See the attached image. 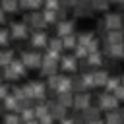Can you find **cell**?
Segmentation results:
<instances>
[{
  "mask_svg": "<svg viewBox=\"0 0 124 124\" xmlns=\"http://www.w3.org/2000/svg\"><path fill=\"white\" fill-rule=\"evenodd\" d=\"M21 87H23L25 97H29L33 103H35V101H45L46 95H48L46 83H45L43 79H29V81H25Z\"/></svg>",
  "mask_w": 124,
  "mask_h": 124,
  "instance_id": "obj_1",
  "label": "cell"
},
{
  "mask_svg": "<svg viewBox=\"0 0 124 124\" xmlns=\"http://www.w3.org/2000/svg\"><path fill=\"white\" fill-rule=\"evenodd\" d=\"M21 21L31 29V31H45L46 29V23H45V17L41 14V10H33V12H25Z\"/></svg>",
  "mask_w": 124,
  "mask_h": 124,
  "instance_id": "obj_2",
  "label": "cell"
},
{
  "mask_svg": "<svg viewBox=\"0 0 124 124\" xmlns=\"http://www.w3.org/2000/svg\"><path fill=\"white\" fill-rule=\"evenodd\" d=\"M19 60L25 64L27 70H39V66L43 62V52L35 50V48H25V50H21Z\"/></svg>",
  "mask_w": 124,
  "mask_h": 124,
  "instance_id": "obj_3",
  "label": "cell"
},
{
  "mask_svg": "<svg viewBox=\"0 0 124 124\" xmlns=\"http://www.w3.org/2000/svg\"><path fill=\"white\" fill-rule=\"evenodd\" d=\"M93 6L91 0H76V4L72 6V16L74 19H85V17H93Z\"/></svg>",
  "mask_w": 124,
  "mask_h": 124,
  "instance_id": "obj_4",
  "label": "cell"
},
{
  "mask_svg": "<svg viewBox=\"0 0 124 124\" xmlns=\"http://www.w3.org/2000/svg\"><path fill=\"white\" fill-rule=\"evenodd\" d=\"M97 107L101 108V112H107V110H116V108L120 107V101H118L112 93L103 91V93H99V95H97Z\"/></svg>",
  "mask_w": 124,
  "mask_h": 124,
  "instance_id": "obj_5",
  "label": "cell"
},
{
  "mask_svg": "<svg viewBox=\"0 0 124 124\" xmlns=\"http://www.w3.org/2000/svg\"><path fill=\"white\" fill-rule=\"evenodd\" d=\"M8 31H10V37L14 39V41H25L27 37H29V33H31V29L23 23V21H10V25H8Z\"/></svg>",
  "mask_w": 124,
  "mask_h": 124,
  "instance_id": "obj_6",
  "label": "cell"
},
{
  "mask_svg": "<svg viewBox=\"0 0 124 124\" xmlns=\"http://www.w3.org/2000/svg\"><path fill=\"white\" fill-rule=\"evenodd\" d=\"M29 48H35V50H45L46 48V43H48V33L46 31H31L29 37Z\"/></svg>",
  "mask_w": 124,
  "mask_h": 124,
  "instance_id": "obj_7",
  "label": "cell"
},
{
  "mask_svg": "<svg viewBox=\"0 0 124 124\" xmlns=\"http://www.w3.org/2000/svg\"><path fill=\"white\" fill-rule=\"evenodd\" d=\"M89 105H93V97H91V93H87V91H79V93H74V99H72V107H70V108H74L76 112H81V110L87 108Z\"/></svg>",
  "mask_w": 124,
  "mask_h": 124,
  "instance_id": "obj_8",
  "label": "cell"
},
{
  "mask_svg": "<svg viewBox=\"0 0 124 124\" xmlns=\"http://www.w3.org/2000/svg\"><path fill=\"white\" fill-rule=\"evenodd\" d=\"M101 21H103V25H105L107 31H114V29L124 27V21H122V17H120L118 12H105Z\"/></svg>",
  "mask_w": 124,
  "mask_h": 124,
  "instance_id": "obj_9",
  "label": "cell"
},
{
  "mask_svg": "<svg viewBox=\"0 0 124 124\" xmlns=\"http://www.w3.org/2000/svg\"><path fill=\"white\" fill-rule=\"evenodd\" d=\"M54 31H56V37H66V35H72L76 33V21L66 17V19H58L54 23Z\"/></svg>",
  "mask_w": 124,
  "mask_h": 124,
  "instance_id": "obj_10",
  "label": "cell"
},
{
  "mask_svg": "<svg viewBox=\"0 0 124 124\" xmlns=\"http://www.w3.org/2000/svg\"><path fill=\"white\" fill-rule=\"evenodd\" d=\"M58 70L64 74H74L78 72V58L74 54H62L58 60Z\"/></svg>",
  "mask_w": 124,
  "mask_h": 124,
  "instance_id": "obj_11",
  "label": "cell"
},
{
  "mask_svg": "<svg viewBox=\"0 0 124 124\" xmlns=\"http://www.w3.org/2000/svg\"><path fill=\"white\" fill-rule=\"evenodd\" d=\"M103 45H122L124 43V27L114 29V31H107L103 35Z\"/></svg>",
  "mask_w": 124,
  "mask_h": 124,
  "instance_id": "obj_12",
  "label": "cell"
},
{
  "mask_svg": "<svg viewBox=\"0 0 124 124\" xmlns=\"http://www.w3.org/2000/svg\"><path fill=\"white\" fill-rule=\"evenodd\" d=\"M101 52H103V56H108L110 60H120L122 54H124V43L122 45H103Z\"/></svg>",
  "mask_w": 124,
  "mask_h": 124,
  "instance_id": "obj_13",
  "label": "cell"
},
{
  "mask_svg": "<svg viewBox=\"0 0 124 124\" xmlns=\"http://www.w3.org/2000/svg\"><path fill=\"white\" fill-rule=\"evenodd\" d=\"M58 72H60V70H58V62L48 60V58H43V62H41V66H39L41 78H48V76H54V74H58Z\"/></svg>",
  "mask_w": 124,
  "mask_h": 124,
  "instance_id": "obj_14",
  "label": "cell"
},
{
  "mask_svg": "<svg viewBox=\"0 0 124 124\" xmlns=\"http://www.w3.org/2000/svg\"><path fill=\"white\" fill-rule=\"evenodd\" d=\"M83 60L87 62V66H89L91 70H95V68H103V64H105V56H103V52H101V50L89 52Z\"/></svg>",
  "mask_w": 124,
  "mask_h": 124,
  "instance_id": "obj_15",
  "label": "cell"
},
{
  "mask_svg": "<svg viewBox=\"0 0 124 124\" xmlns=\"http://www.w3.org/2000/svg\"><path fill=\"white\" fill-rule=\"evenodd\" d=\"M79 114L83 116V120H85V122H91V120L103 118V112H101V108H99L97 105H89V107H87V108H83Z\"/></svg>",
  "mask_w": 124,
  "mask_h": 124,
  "instance_id": "obj_16",
  "label": "cell"
},
{
  "mask_svg": "<svg viewBox=\"0 0 124 124\" xmlns=\"http://www.w3.org/2000/svg\"><path fill=\"white\" fill-rule=\"evenodd\" d=\"M91 76H93L95 87H103L105 81H107V78H108L110 74H108V70H105V68H95V70H91Z\"/></svg>",
  "mask_w": 124,
  "mask_h": 124,
  "instance_id": "obj_17",
  "label": "cell"
},
{
  "mask_svg": "<svg viewBox=\"0 0 124 124\" xmlns=\"http://www.w3.org/2000/svg\"><path fill=\"white\" fill-rule=\"evenodd\" d=\"M60 91H72V76L58 72V83H56L54 93H60Z\"/></svg>",
  "mask_w": 124,
  "mask_h": 124,
  "instance_id": "obj_18",
  "label": "cell"
},
{
  "mask_svg": "<svg viewBox=\"0 0 124 124\" xmlns=\"http://www.w3.org/2000/svg\"><path fill=\"white\" fill-rule=\"evenodd\" d=\"M0 105L4 107V110L6 112H19V107H17V99L12 95V93H8L2 101H0Z\"/></svg>",
  "mask_w": 124,
  "mask_h": 124,
  "instance_id": "obj_19",
  "label": "cell"
},
{
  "mask_svg": "<svg viewBox=\"0 0 124 124\" xmlns=\"http://www.w3.org/2000/svg\"><path fill=\"white\" fill-rule=\"evenodd\" d=\"M72 99H74V93L72 91H60V93H54V101L66 108L72 107Z\"/></svg>",
  "mask_w": 124,
  "mask_h": 124,
  "instance_id": "obj_20",
  "label": "cell"
},
{
  "mask_svg": "<svg viewBox=\"0 0 124 124\" xmlns=\"http://www.w3.org/2000/svg\"><path fill=\"white\" fill-rule=\"evenodd\" d=\"M14 58H16L14 48H10V46H2L0 48V68H6Z\"/></svg>",
  "mask_w": 124,
  "mask_h": 124,
  "instance_id": "obj_21",
  "label": "cell"
},
{
  "mask_svg": "<svg viewBox=\"0 0 124 124\" xmlns=\"http://www.w3.org/2000/svg\"><path fill=\"white\" fill-rule=\"evenodd\" d=\"M8 66H10V68H12L14 72H16V76H17L19 79H23V78L27 76V72H29V70L25 68V64H23V62H21L19 58H14V60H12V62H10Z\"/></svg>",
  "mask_w": 124,
  "mask_h": 124,
  "instance_id": "obj_22",
  "label": "cell"
},
{
  "mask_svg": "<svg viewBox=\"0 0 124 124\" xmlns=\"http://www.w3.org/2000/svg\"><path fill=\"white\" fill-rule=\"evenodd\" d=\"M76 37H78V45L85 46V45H89V43L97 37V33H95V31H91V29H83L81 33H76Z\"/></svg>",
  "mask_w": 124,
  "mask_h": 124,
  "instance_id": "obj_23",
  "label": "cell"
},
{
  "mask_svg": "<svg viewBox=\"0 0 124 124\" xmlns=\"http://www.w3.org/2000/svg\"><path fill=\"white\" fill-rule=\"evenodd\" d=\"M17 4H19V10H23V12H33V10H41L43 0H17Z\"/></svg>",
  "mask_w": 124,
  "mask_h": 124,
  "instance_id": "obj_24",
  "label": "cell"
},
{
  "mask_svg": "<svg viewBox=\"0 0 124 124\" xmlns=\"http://www.w3.org/2000/svg\"><path fill=\"white\" fill-rule=\"evenodd\" d=\"M0 8H2L8 16L19 12V4H17V0H0Z\"/></svg>",
  "mask_w": 124,
  "mask_h": 124,
  "instance_id": "obj_25",
  "label": "cell"
},
{
  "mask_svg": "<svg viewBox=\"0 0 124 124\" xmlns=\"http://www.w3.org/2000/svg\"><path fill=\"white\" fill-rule=\"evenodd\" d=\"M60 41H62V50H74V46L78 45V37H76V33L66 35V37H60Z\"/></svg>",
  "mask_w": 124,
  "mask_h": 124,
  "instance_id": "obj_26",
  "label": "cell"
},
{
  "mask_svg": "<svg viewBox=\"0 0 124 124\" xmlns=\"http://www.w3.org/2000/svg\"><path fill=\"white\" fill-rule=\"evenodd\" d=\"M103 122L105 124H124L120 114H118V110H107L105 116H103Z\"/></svg>",
  "mask_w": 124,
  "mask_h": 124,
  "instance_id": "obj_27",
  "label": "cell"
},
{
  "mask_svg": "<svg viewBox=\"0 0 124 124\" xmlns=\"http://www.w3.org/2000/svg\"><path fill=\"white\" fill-rule=\"evenodd\" d=\"M118 85H120V76H108L107 81H105V85H103V89H105L107 93H112Z\"/></svg>",
  "mask_w": 124,
  "mask_h": 124,
  "instance_id": "obj_28",
  "label": "cell"
},
{
  "mask_svg": "<svg viewBox=\"0 0 124 124\" xmlns=\"http://www.w3.org/2000/svg\"><path fill=\"white\" fill-rule=\"evenodd\" d=\"M79 91H87V87H85L81 76L78 74V76H72V93H79Z\"/></svg>",
  "mask_w": 124,
  "mask_h": 124,
  "instance_id": "obj_29",
  "label": "cell"
},
{
  "mask_svg": "<svg viewBox=\"0 0 124 124\" xmlns=\"http://www.w3.org/2000/svg\"><path fill=\"white\" fill-rule=\"evenodd\" d=\"M2 81H10V83H16V81H19V78L16 76V72H14L10 66H6V68H2Z\"/></svg>",
  "mask_w": 124,
  "mask_h": 124,
  "instance_id": "obj_30",
  "label": "cell"
},
{
  "mask_svg": "<svg viewBox=\"0 0 124 124\" xmlns=\"http://www.w3.org/2000/svg\"><path fill=\"white\" fill-rule=\"evenodd\" d=\"M91 6H93V12H108V6H110V0H91Z\"/></svg>",
  "mask_w": 124,
  "mask_h": 124,
  "instance_id": "obj_31",
  "label": "cell"
},
{
  "mask_svg": "<svg viewBox=\"0 0 124 124\" xmlns=\"http://www.w3.org/2000/svg\"><path fill=\"white\" fill-rule=\"evenodd\" d=\"M2 124H21L19 114H17V112H4V116H2Z\"/></svg>",
  "mask_w": 124,
  "mask_h": 124,
  "instance_id": "obj_32",
  "label": "cell"
},
{
  "mask_svg": "<svg viewBox=\"0 0 124 124\" xmlns=\"http://www.w3.org/2000/svg\"><path fill=\"white\" fill-rule=\"evenodd\" d=\"M10 41H12V37H10L8 27H6V25H0V48H2V46H8Z\"/></svg>",
  "mask_w": 124,
  "mask_h": 124,
  "instance_id": "obj_33",
  "label": "cell"
},
{
  "mask_svg": "<svg viewBox=\"0 0 124 124\" xmlns=\"http://www.w3.org/2000/svg\"><path fill=\"white\" fill-rule=\"evenodd\" d=\"M46 48H52V50H58V52H64L62 50V41L60 37H48V43H46Z\"/></svg>",
  "mask_w": 124,
  "mask_h": 124,
  "instance_id": "obj_34",
  "label": "cell"
},
{
  "mask_svg": "<svg viewBox=\"0 0 124 124\" xmlns=\"http://www.w3.org/2000/svg\"><path fill=\"white\" fill-rule=\"evenodd\" d=\"M41 14H43V17H45V23H46V27L48 25H54L58 19H56V14L52 12V10H41Z\"/></svg>",
  "mask_w": 124,
  "mask_h": 124,
  "instance_id": "obj_35",
  "label": "cell"
},
{
  "mask_svg": "<svg viewBox=\"0 0 124 124\" xmlns=\"http://www.w3.org/2000/svg\"><path fill=\"white\" fill-rule=\"evenodd\" d=\"M17 114H19V120H21V122H27V120L35 118V110H33V107H29V108H21Z\"/></svg>",
  "mask_w": 124,
  "mask_h": 124,
  "instance_id": "obj_36",
  "label": "cell"
},
{
  "mask_svg": "<svg viewBox=\"0 0 124 124\" xmlns=\"http://www.w3.org/2000/svg\"><path fill=\"white\" fill-rule=\"evenodd\" d=\"M79 76H81V79H83V83H85L87 91H89V89H95V83H93V76H91V70H89V72H83V74H79Z\"/></svg>",
  "mask_w": 124,
  "mask_h": 124,
  "instance_id": "obj_37",
  "label": "cell"
},
{
  "mask_svg": "<svg viewBox=\"0 0 124 124\" xmlns=\"http://www.w3.org/2000/svg\"><path fill=\"white\" fill-rule=\"evenodd\" d=\"M72 54H74L78 60H83V58L87 56V48H85V46H81V45H76V46H74V50H72Z\"/></svg>",
  "mask_w": 124,
  "mask_h": 124,
  "instance_id": "obj_38",
  "label": "cell"
},
{
  "mask_svg": "<svg viewBox=\"0 0 124 124\" xmlns=\"http://www.w3.org/2000/svg\"><path fill=\"white\" fill-rule=\"evenodd\" d=\"M10 93H12L17 101L25 97V93H23V87H21V85H12V87H10Z\"/></svg>",
  "mask_w": 124,
  "mask_h": 124,
  "instance_id": "obj_39",
  "label": "cell"
},
{
  "mask_svg": "<svg viewBox=\"0 0 124 124\" xmlns=\"http://www.w3.org/2000/svg\"><path fill=\"white\" fill-rule=\"evenodd\" d=\"M58 6H60V2H58V0H43L41 10H52V12H54Z\"/></svg>",
  "mask_w": 124,
  "mask_h": 124,
  "instance_id": "obj_40",
  "label": "cell"
},
{
  "mask_svg": "<svg viewBox=\"0 0 124 124\" xmlns=\"http://www.w3.org/2000/svg\"><path fill=\"white\" fill-rule=\"evenodd\" d=\"M68 12H70V10H66V8L58 6V8L54 10V14H56V19H66V17H68Z\"/></svg>",
  "mask_w": 124,
  "mask_h": 124,
  "instance_id": "obj_41",
  "label": "cell"
},
{
  "mask_svg": "<svg viewBox=\"0 0 124 124\" xmlns=\"http://www.w3.org/2000/svg\"><path fill=\"white\" fill-rule=\"evenodd\" d=\"M37 120H39V124H56V120L50 116V112L45 114V116H41V118H37Z\"/></svg>",
  "mask_w": 124,
  "mask_h": 124,
  "instance_id": "obj_42",
  "label": "cell"
},
{
  "mask_svg": "<svg viewBox=\"0 0 124 124\" xmlns=\"http://www.w3.org/2000/svg\"><path fill=\"white\" fill-rule=\"evenodd\" d=\"M112 95H114L118 101H124V85H118V87L112 91Z\"/></svg>",
  "mask_w": 124,
  "mask_h": 124,
  "instance_id": "obj_43",
  "label": "cell"
},
{
  "mask_svg": "<svg viewBox=\"0 0 124 124\" xmlns=\"http://www.w3.org/2000/svg\"><path fill=\"white\" fill-rule=\"evenodd\" d=\"M89 70H91V68L87 66V62H85V60H78V72H79V74L89 72Z\"/></svg>",
  "mask_w": 124,
  "mask_h": 124,
  "instance_id": "obj_44",
  "label": "cell"
},
{
  "mask_svg": "<svg viewBox=\"0 0 124 124\" xmlns=\"http://www.w3.org/2000/svg\"><path fill=\"white\" fill-rule=\"evenodd\" d=\"M8 93H10V85H6V83L2 81V83H0V101H2Z\"/></svg>",
  "mask_w": 124,
  "mask_h": 124,
  "instance_id": "obj_45",
  "label": "cell"
},
{
  "mask_svg": "<svg viewBox=\"0 0 124 124\" xmlns=\"http://www.w3.org/2000/svg\"><path fill=\"white\" fill-rule=\"evenodd\" d=\"M58 2H60V6L66 8V10H72V6L76 4V0H58Z\"/></svg>",
  "mask_w": 124,
  "mask_h": 124,
  "instance_id": "obj_46",
  "label": "cell"
},
{
  "mask_svg": "<svg viewBox=\"0 0 124 124\" xmlns=\"http://www.w3.org/2000/svg\"><path fill=\"white\" fill-rule=\"evenodd\" d=\"M97 33H99V35H101V37H103V35H105V33H107V29H105V25H103V21H101V19H99V21H97Z\"/></svg>",
  "mask_w": 124,
  "mask_h": 124,
  "instance_id": "obj_47",
  "label": "cell"
},
{
  "mask_svg": "<svg viewBox=\"0 0 124 124\" xmlns=\"http://www.w3.org/2000/svg\"><path fill=\"white\" fill-rule=\"evenodd\" d=\"M56 124H74V116H70V114H68V116H64L62 120H58Z\"/></svg>",
  "mask_w": 124,
  "mask_h": 124,
  "instance_id": "obj_48",
  "label": "cell"
},
{
  "mask_svg": "<svg viewBox=\"0 0 124 124\" xmlns=\"http://www.w3.org/2000/svg\"><path fill=\"white\" fill-rule=\"evenodd\" d=\"M6 23H8V14L0 8V25H6Z\"/></svg>",
  "mask_w": 124,
  "mask_h": 124,
  "instance_id": "obj_49",
  "label": "cell"
},
{
  "mask_svg": "<svg viewBox=\"0 0 124 124\" xmlns=\"http://www.w3.org/2000/svg\"><path fill=\"white\" fill-rule=\"evenodd\" d=\"M118 14H120V17H122V21H124V4H118V10H116Z\"/></svg>",
  "mask_w": 124,
  "mask_h": 124,
  "instance_id": "obj_50",
  "label": "cell"
},
{
  "mask_svg": "<svg viewBox=\"0 0 124 124\" xmlns=\"http://www.w3.org/2000/svg\"><path fill=\"white\" fill-rule=\"evenodd\" d=\"M116 110H118V114H120V118H122V122H124V107H118Z\"/></svg>",
  "mask_w": 124,
  "mask_h": 124,
  "instance_id": "obj_51",
  "label": "cell"
},
{
  "mask_svg": "<svg viewBox=\"0 0 124 124\" xmlns=\"http://www.w3.org/2000/svg\"><path fill=\"white\" fill-rule=\"evenodd\" d=\"M87 124H105V122H103V118H97V120H91V122H87Z\"/></svg>",
  "mask_w": 124,
  "mask_h": 124,
  "instance_id": "obj_52",
  "label": "cell"
},
{
  "mask_svg": "<svg viewBox=\"0 0 124 124\" xmlns=\"http://www.w3.org/2000/svg\"><path fill=\"white\" fill-rule=\"evenodd\" d=\"M23 124H39V120H37V118H31V120H27V122H23Z\"/></svg>",
  "mask_w": 124,
  "mask_h": 124,
  "instance_id": "obj_53",
  "label": "cell"
},
{
  "mask_svg": "<svg viewBox=\"0 0 124 124\" xmlns=\"http://www.w3.org/2000/svg\"><path fill=\"white\" fill-rule=\"evenodd\" d=\"M4 112H6V110H4V107H2V105H0V118H2V116H4Z\"/></svg>",
  "mask_w": 124,
  "mask_h": 124,
  "instance_id": "obj_54",
  "label": "cell"
},
{
  "mask_svg": "<svg viewBox=\"0 0 124 124\" xmlns=\"http://www.w3.org/2000/svg\"><path fill=\"white\" fill-rule=\"evenodd\" d=\"M0 79H2V68H0Z\"/></svg>",
  "mask_w": 124,
  "mask_h": 124,
  "instance_id": "obj_55",
  "label": "cell"
},
{
  "mask_svg": "<svg viewBox=\"0 0 124 124\" xmlns=\"http://www.w3.org/2000/svg\"><path fill=\"white\" fill-rule=\"evenodd\" d=\"M122 58H124V54H122Z\"/></svg>",
  "mask_w": 124,
  "mask_h": 124,
  "instance_id": "obj_56",
  "label": "cell"
},
{
  "mask_svg": "<svg viewBox=\"0 0 124 124\" xmlns=\"http://www.w3.org/2000/svg\"><path fill=\"white\" fill-rule=\"evenodd\" d=\"M21 124H23V122H21Z\"/></svg>",
  "mask_w": 124,
  "mask_h": 124,
  "instance_id": "obj_57",
  "label": "cell"
}]
</instances>
